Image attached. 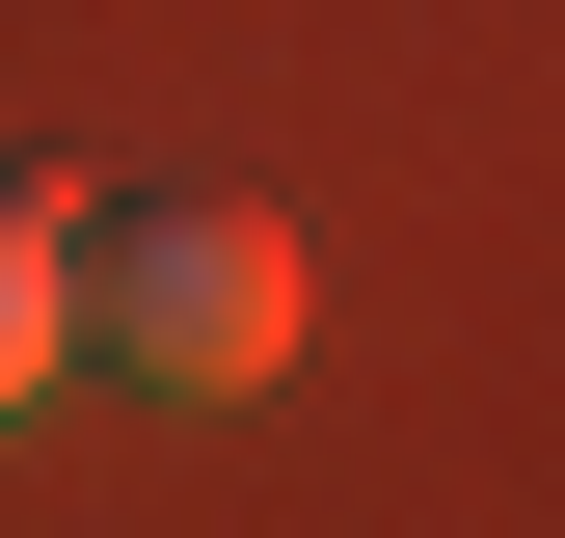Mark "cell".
<instances>
[{
  "label": "cell",
  "instance_id": "6da1fadb",
  "mask_svg": "<svg viewBox=\"0 0 565 538\" xmlns=\"http://www.w3.org/2000/svg\"><path fill=\"white\" fill-rule=\"evenodd\" d=\"M82 351L135 404H269L297 377V216H243V189H108L82 216Z\"/></svg>",
  "mask_w": 565,
  "mask_h": 538
},
{
  "label": "cell",
  "instance_id": "7a4b0ae2",
  "mask_svg": "<svg viewBox=\"0 0 565 538\" xmlns=\"http://www.w3.org/2000/svg\"><path fill=\"white\" fill-rule=\"evenodd\" d=\"M54 377H82V216L0 189V404H54Z\"/></svg>",
  "mask_w": 565,
  "mask_h": 538
}]
</instances>
